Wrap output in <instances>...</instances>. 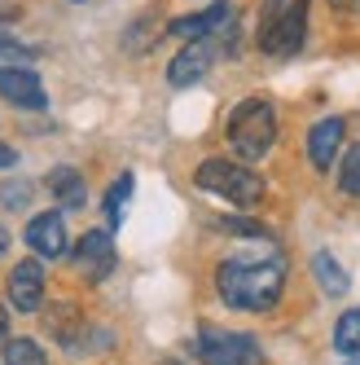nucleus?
<instances>
[{
  "label": "nucleus",
  "instance_id": "nucleus-5",
  "mask_svg": "<svg viewBox=\"0 0 360 365\" xmlns=\"http://www.w3.org/2000/svg\"><path fill=\"white\" fill-rule=\"evenodd\" d=\"M198 361L202 365H260V344L250 334L207 326L198 334Z\"/></svg>",
  "mask_w": 360,
  "mask_h": 365
},
{
  "label": "nucleus",
  "instance_id": "nucleus-11",
  "mask_svg": "<svg viewBox=\"0 0 360 365\" xmlns=\"http://www.w3.org/2000/svg\"><path fill=\"white\" fill-rule=\"evenodd\" d=\"M9 304L14 312H36L44 304V264L40 259H22L9 273Z\"/></svg>",
  "mask_w": 360,
  "mask_h": 365
},
{
  "label": "nucleus",
  "instance_id": "nucleus-23",
  "mask_svg": "<svg viewBox=\"0 0 360 365\" xmlns=\"http://www.w3.org/2000/svg\"><path fill=\"white\" fill-rule=\"evenodd\" d=\"M5 251H9V229L0 225V259H5Z\"/></svg>",
  "mask_w": 360,
  "mask_h": 365
},
{
  "label": "nucleus",
  "instance_id": "nucleus-14",
  "mask_svg": "<svg viewBox=\"0 0 360 365\" xmlns=\"http://www.w3.org/2000/svg\"><path fill=\"white\" fill-rule=\"evenodd\" d=\"M334 348H339L343 356L360 352V308H347L339 322H334Z\"/></svg>",
  "mask_w": 360,
  "mask_h": 365
},
{
  "label": "nucleus",
  "instance_id": "nucleus-13",
  "mask_svg": "<svg viewBox=\"0 0 360 365\" xmlns=\"http://www.w3.org/2000/svg\"><path fill=\"white\" fill-rule=\"evenodd\" d=\"M48 190H53L58 194V202L62 207H84V176L80 172H75V168H53V172H48Z\"/></svg>",
  "mask_w": 360,
  "mask_h": 365
},
{
  "label": "nucleus",
  "instance_id": "nucleus-24",
  "mask_svg": "<svg viewBox=\"0 0 360 365\" xmlns=\"http://www.w3.org/2000/svg\"><path fill=\"white\" fill-rule=\"evenodd\" d=\"M347 365H360V352H351V356H347Z\"/></svg>",
  "mask_w": 360,
  "mask_h": 365
},
{
  "label": "nucleus",
  "instance_id": "nucleus-4",
  "mask_svg": "<svg viewBox=\"0 0 360 365\" xmlns=\"http://www.w3.org/2000/svg\"><path fill=\"white\" fill-rule=\"evenodd\" d=\"M194 180H198V190H207V194L233 202V207H255L264 198V180L233 159H207Z\"/></svg>",
  "mask_w": 360,
  "mask_h": 365
},
{
  "label": "nucleus",
  "instance_id": "nucleus-6",
  "mask_svg": "<svg viewBox=\"0 0 360 365\" xmlns=\"http://www.w3.org/2000/svg\"><path fill=\"white\" fill-rule=\"evenodd\" d=\"M216 53H220V40H189V44L171 58V66H167V84H171V88H189V84H198L202 75L211 71Z\"/></svg>",
  "mask_w": 360,
  "mask_h": 365
},
{
  "label": "nucleus",
  "instance_id": "nucleus-22",
  "mask_svg": "<svg viewBox=\"0 0 360 365\" xmlns=\"http://www.w3.org/2000/svg\"><path fill=\"white\" fill-rule=\"evenodd\" d=\"M9 334V312H5V304H0V339Z\"/></svg>",
  "mask_w": 360,
  "mask_h": 365
},
{
  "label": "nucleus",
  "instance_id": "nucleus-10",
  "mask_svg": "<svg viewBox=\"0 0 360 365\" xmlns=\"http://www.w3.org/2000/svg\"><path fill=\"white\" fill-rule=\"evenodd\" d=\"M75 264H80L84 277H106L115 269V238H110V229H88L80 247H75Z\"/></svg>",
  "mask_w": 360,
  "mask_h": 365
},
{
  "label": "nucleus",
  "instance_id": "nucleus-21",
  "mask_svg": "<svg viewBox=\"0 0 360 365\" xmlns=\"http://www.w3.org/2000/svg\"><path fill=\"white\" fill-rule=\"evenodd\" d=\"M18 163V154H14V145H0V168H14Z\"/></svg>",
  "mask_w": 360,
  "mask_h": 365
},
{
  "label": "nucleus",
  "instance_id": "nucleus-17",
  "mask_svg": "<svg viewBox=\"0 0 360 365\" xmlns=\"http://www.w3.org/2000/svg\"><path fill=\"white\" fill-rule=\"evenodd\" d=\"M127 194H132V172H123L115 185H110V194H106V212H110V225H119V216H123V207H127Z\"/></svg>",
  "mask_w": 360,
  "mask_h": 365
},
{
  "label": "nucleus",
  "instance_id": "nucleus-18",
  "mask_svg": "<svg viewBox=\"0 0 360 365\" xmlns=\"http://www.w3.org/2000/svg\"><path fill=\"white\" fill-rule=\"evenodd\" d=\"M0 202H5V207H27L31 202V185H27V180H22V185H5V190H0Z\"/></svg>",
  "mask_w": 360,
  "mask_h": 365
},
{
  "label": "nucleus",
  "instance_id": "nucleus-12",
  "mask_svg": "<svg viewBox=\"0 0 360 365\" xmlns=\"http://www.w3.org/2000/svg\"><path fill=\"white\" fill-rule=\"evenodd\" d=\"M312 273H317V282H321V291H325V295H334V299H343V295L351 291L347 269H343L329 251H317V255H312Z\"/></svg>",
  "mask_w": 360,
  "mask_h": 365
},
{
  "label": "nucleus",
  "instance_id": "nucleus-19",
  "mask_svg": "<svg viewBox=\"0 0 360 365\" xmlns=\"http://www.w3.org/2000/svg\"><path fill=\"white\" fill-rule=\"evenodd\" d=\"M220 229H228V233H242V238H255V233H260V225H250V220H224Z\"/></svg>",
  "mask_w": 360,
  "mask_h": 365
},
{
  "label": "nucleus",
  "instance_id": "nucleus-9",
  "mask_svg": "<svg viewBox=\"0 0 360 365\" xmlns=\"http://www.w3.org/2000/svg\"><path fill=\"white\" fill-rule=\"evenodd\" d=\"M343 137H347V123L339 115H325L312 123V133H307V159H312L317 172H329L334 159H339V150H343Z\"/></svg>",
  "mask_w": 360,
  "mask_h": 365
},
{
  "label": "nucleus",
  "instance_id": "nucleus-7",
  "mask_svg": "<svg viewBox=\"0 0 360 365\" xmlns=\"http://www.w3.org/2000/svg\"><path fill=\"white\" fill-rule=\"evenodd\" d=\"M0 97L18 110H44L48 106V93L40 84V75L27 66H5L0 71Z\"/></svg>",
  "mask_w": 360,
  "mask_h": 365
},
{
  "label": "nucleus",
  "instance_id": "nucleus-3",
  "mask_svg": "<svg viewBox=\"0 0 360 365\" xmlns=\"http://www.w3.org/2000/svg\"><path fill=\"white\" fill-rule=\"evenodd\" d=\"M277 141V110L268 106L264 97H246L233 106L228 115V145H233L238 159H264Z\"/></svg>",
  "mask_w": 360,
  "mask_h": 365
},
{
  "label": "nucleus",
  "instance_id": "nucleus-20",
  "mask_svg": "<svg viewBox=\"0 0 360 365\" xmlns=\"http://www.w3.org/2000/svg\"><path fill=\"white\" fill-rule=\"evenodd\" d=\"M339 14H360V0H329Z\"/></svg>",
  "mask_w": 360,
  "mask_h": 365
},
{
  "label": "nucleus",
  "instance_id": "nucleus-8",
  "mask_svg": "<svg viewBox=\"0 0 360 365\" xmlns=\"http://www.w3.org/2000/svg\"><path fill=\"white\" fill-rule=\"evenodd\" d=\"M27 247H31L40 259H62V255L70 251L62 212H40V216H31V225H27Z\"/></svg>",
  "mask_w": 360,
  "mask_h": 365
},
{
  "label": "nucleus",
  "instance_id": "nucleus-2",
  "mask_svg": "<svg viewBox=\"0 0 360 365\" xmlns=\"http://www.w3.org/2000/svg\"><path fill=\"white\" fill-rule=\"evenodd\" d=\"M307 40V0H264L260 9V53L295 58Z\"/></svg>",
  "mask_w": 360,
  "mask_h": 365
},
{
  "label": "nucleus",
  "instance_id": "nucleus-1",
  "mask_svg": "<svg viewBox=\"0 0 360 365\" xmlns=\"http://www.w3.org/2000/svg\"><path fill=\"white\" fill-rule=\"evenodd\" d=\"M286 286V255H233L216 269V291L228 308L268 312Z\"/></svg>",
  "mask_w": 360,
  "mask_h": 365
},
{
  "label": "nucleus",
  "instance_id": "nucleus-16",
  "mask_svg": "<svg viewBox=\"0 0 360 365\" xmlns=\"http://www.w3.org/2000/svg\"><path fill=\"white\" fill-rule=\"evenodd\" d=\"M339 190L351 194V198H360V145H351L343 154V163H339Z\"/></svg>",
  "mask_w": 360,
  "mask_h": 365
},
{
  "label": "nucleus",
  "instance_id": "nucleus-15",
  "mask_svg": "<svg viewBox=\"0 0 360 365\" xmlns=\"http://www.w3.org/2000/svg\"><path fill=\"white\" fill-rule=\"evenodd\" d=\"M5 365H48L44 348L31 344V339H9L5 344Z\"/></svg>",
  "mask_w": 360,
  "mask_h": 365
}]
</instances>
